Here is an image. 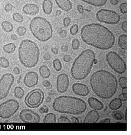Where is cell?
<instances>
[{"label": "cell", "mask_w": 131, "mask_h": 135, "mask_svg": "<svg viewBox=\"0 0 131 135\" xmlns=\"http://www.w3.org/2000/svg\"><path fill=\"white\" fill-rule=\"evenodd\" d=\"M53 68L57 71H60L62 69V64L61 61L58 59L56 58L53 61Z\"/></svg>", "instance_id": "f546056e"}, {"label": "cell", "mask_w": 131, "mask_h": 135, "mask_svg": "<svg viewBox=\"0 0 131 135\" xmlns=\"http://www.w3.org/2000/svg\"><path fill=\"white\" fill-rule=\"evenodd\" d=\"M122 106V101L119 98H115L111 101L108 106L111 110H116L119 109Z\"/></svg>", "instance_id": "44dd1931"}, {"label": "cell", "mask_w": 131, "mask_h": 135, "mask_svg": "<svg viewBox=\"0 0 131 135\" xmlns=\"http://www.w3.org/2000/svg\"><path fill=\"white\" fill-rule=\"evenodd\" d=\"M58 7L64 12H68L72 8V3L70 0H55Z\"/></svg>", "instance_id": "ac0fdd59"}, {"label": "cell", "mask_w": 131, "mask_h": 135, "mask_svg": "<svg viewBox=\"0 0 131 135\" xmlns=\"http://www.w3.org/2000/svg\"><path fill=\"white\" fill-rule=\"evenodd\" d=\"M71 18L68 17H66L65 18H64L63 19V25L65 27H67L69 26L70 23H71Z\"/></svg>", "instance_id": "60d3db41"}, {"label": "cell", "mask_w": 131, "mask_h": 135, "mask_svg": "<svg viewBox=\"0 0 131 135\" xmlns=\"http://www.w3.org/2000/svg\"><path fill=\"white\" fill-rule=\"evenodd\" d=\"M19 119L24 123H39L41 121L39 115L30 109H24L19 114Z\"/></svg>", "instance_id": "7c38bea8"}, {"label": "cell", "mask_w": 131, "mask_h": 135, "mask_svg": "<svg viewBox=\"0 0 131 135\" xmlns=\"http://www.w3.org/2000/svg\"><path fill=\"white\" fill-rule=\"evenodd\" d=\"M21 77H22V76H21L19 78V79H18V83L19 84V83H20V82L21 79Z\"/></svg>", "instance_id": "be15d7a7"}, {"label": "cell", "mask_w": 131, "mask_h": 135, "mask_svg": "<svg viewBox=\"0 0 131 135\" xmlns=\"http://www.w3.org/2000/svg\"><path fill=\"white\" fill-rule=\"evenodd\" d=\"M53 8V3L51 0H44L42 3V9L47 15L50 14Z\"/></svg>", "instance_id": "ffe728a7"}, {"label": "cell", "mask_w": 131, "mask_h": 135, "mask_svg": "<svg viewBox=\"0 0 131 135\" xmlns=\"http://www.w3.org/2000/svg\"><path fill=\"white\" fill-rule=\"evenodd\" d=\"M39 77L38 74L34 71H29L25 75L24 78V84L28 87H33L38 83Z\"/></svg>", "instance_id": "5bb4252c"}, {"label": "cell", "mask_w": 131, "mask_h": 135, "mask_svg": "<svg viewBox=\"0 0 131 135\" xmlns=\"http://www.w3.org/2000/svg\"><path fill=\"white\" fill-rule=\"evenodd\" d=\"M51 58V56L49 53H45L43 55V59L45 61H49Z\"/></svg>", "instance_id": "c3c4849f"}, {"label": "cell", "mask_w": 131, "mask_h": 135, "mask_svg": "<svg viewBox=\"0 0 131 135\" xmlns=\"http://www.w3.org/2000/svg\"><path fill=\"white\" fill-rule=\"evenodd\" d=\"M13 71V73L15 75H19L20 73V70L19 69V68L17 66L14 67Z\"/></svg>", "instance_id": "681fc988"}, {"label": "cell", "mask_w": 131, "mask_h": 135, "mask_svg": "<svg viewBox=\"0 0 131 135\" xmlns=\"http://www.w3.org/2000/svg\"><path fill=\"white\" fill-rule=\"evenodd\" d=\"M95 61V54L91 49L83 51L75 60L71 68V75L76 80H84L88 76Z\"/></svg>", "instance_id": "3957f363"}, {"label": "cell", "mask_w": 131, "mask_h": 135, "mask_svg": "<svg viewBox=\"0 0 131 135\" xmlns=\"http://www.w3.org/2000/svg\"><path fill=\"white\" fill-rule=\"evenodd\" d=\"M87 102L90 108L94 110H101L104 108V104L97 98L90 97Z\"/></svg>", "instance_id": "d6986e66"}, {"label": "cell", "mask_w": 131, "mask_h": 135, "mask_svg": "<svg viewBox=\"0 0 131 135\" xmlns=\"http://www.w3.org/2000/svg\"><path fill=\"white\" fill-rule=\"evenodd\" d=\"M96 18L99 22L108 24H116L120 20V17L118 13L105 9L99 10L96 14Z\"/></svg>", "instance_id": "30bf717a"}, {"label": "cell", "mask_w": 131, "mask_h": 135, "mask_svg": "<svg viewBox=\"0 0 131 135\" xmlns=\"http://www.w3.org/2000/svg\"><path fill=\"white\" fill-rule=\"evenodd\" d=\"M53 110L57 113L69 115H80L86 110V103L82 99L70 96H60L53 104Z\"/></svg>", "instance_id": "277c9868"}, {"label": "cell", "mask_w": 131, "mask_h": 135, "mask_svg": "<svg viewBox=\"0 0 131 135\" xmlns=\"http://www.w3.org/2000/svg\"><path fill=\"white\" fill-rule=\"evenodd\" d=\"M16 32L18 36L22 37L24 36L27 32V29L25 27L23 26H19L18 27L16 30Z\"/></svg>", "instance_id": "836d02e7"}, {"label": "cell", "mask_w": 131, "mask_h": 135, "mask_svg": "<svg viewBox=\"0 0 131 135\" xmlns=\"http://www.w3.org/2000/svg\"><path fill=\"white\" fill-rule=\"evenodd\" d=\"M118 44L121 49L126 50L127 49V35L121 34L118 37Z\"/></svg>", "instance_id": "cb8c5ba5"}, {"label": "cell", "mask_w": 131, "mask_h": 135, "mask_svg": "<svg viewBox=\"0 0 131 135\" xmlns=\"http://www.w3.org/2000/svg\"><path fill=\"white\" fill-rule=\"evenodd\" d=\"M14 94L15 98L17 99H22L24 97L25 92L23 88L20 86H16L14 90Z\"/></svg>", "instance_id": "83f0119b"}, {"label": "cell", "mask_w": 131, "mask_h": 135, "mask_svg": "<svg viewBox=\"0 0 131 135\" xmlns=\"http://www.w3.org/2000/svg\"><path fill=\"white\" fill-rule=\"evenodd\" d=\"M63 61L66 62H69L71 61V57L69 55H67L66 54L63 57Z\"/></svg>", "instance_id": "ee69618b"}, {"label": "cell", "mask_w": 131, "mask_h": 135, "mask_svg": "<svg viewBox=\"0 0 131 135\" xmlns=\"http://www.w3.org/2000/svg\"><path fill=\"white\" fill-rule=\"evenodd\" d=\"M125 50H123V49H121L119 50V53L121 55H122L121 56H124L126 55V52L125 51Z\"/></svg>", "instance_id": "680465c9"}, {"label": "cell", "mask_w": 131, "mask_h": 135, "mask_svg": "<svg viewBox=\"0 0 131 135\" xmlns=\"http://www.w3.org/2000/svg\"><path fill=\"white\" fill-rule=\"evenodd\" d=\"M13 6L10 3L7 4L4 7V10L7 12H10L13 10Z\"/></svg>", "instance_id": "7bdbcfd3"}, {"label": "cell", "mask_w": 131, "mask_h": 135, "mask_svg": "<svg viewBox=\"0 0 131 135\" xmlns=\"http://www.w3.org/2000/svg\"><path fill=\"white\" fill-rule=\"evenodd\" d=\"M87 4L96 7H101L106 4L107 0H81Z\"/></svg>", "instance_id": "7402d4cb"}, {"label": "cell", "mask_w": 131, "mask_h": 135, "mask_svg": "<svg viewBox=\"0 0 131 135\" xmlns=\"http://www.w3.org/2000/svg\"><path fill=\"white\" fill-rule=\"evenodd\" d=\"M1 27L4 32L7 33L11 32L13 30V24L8 21H4L2 22Z\"/></svg>", "instance_id": "d4e9b609"}, {"label": "cell", "mask_w": 131, "mask_h": 135, "mask_svg": "<svg viewBox=\"0 0 131 135\" xmlns=\"http://www.w3.org/2000/svg\"><path fill=\"white\" fill-rule=\"evenodd\" d=\"M112 116L116 120H121L124 118V115L120 111H114L112 113Z\"/></svg>", "instance_id": "1f68e13d"}, {"label": "cell", "mask_w": 131, "mask_h": 135, "mask_svg": "<svg viewBox=\"0 0 131 135\" xmlns=\"http://www.w3.org/2000/svg\"><path fill=\"white\" fill-rule=\"evenodd\" d=\"M69 86V79L68 76L66 73L59 74L57 78V89L61 93H65Z\"/></svg>", "instance_id": "4fadbf2b"}, {"label": "cell", "mask_w": 131, "mask_h": 135, "mask_svg": "<svg viewBox=\"0 0 131 135\" xmlns=\"http://www.w3.org/2000/svg\"><path fill=\"white\" fill-rule=\"evenodd\" d=\"M120 11L123 14H126L127 13V3H123L121 4L119 6Z\"/></svg>", "instance_id": "8d00e7d4"}, {"label": "cell", "mask_w": 131, "mask_h": 135, "mask_svg": "<svg viewBox=\"0 0 131 135\" xmlns=\"http://www.w3.org/2000/svg\"><path fill=\"white\" fill-rule=\"evenodd\" d=\"M72 90L74 94L80 96H86L90 91L88 86L82 83H75L72 86Z\"/></svg>", "instance_id": "9a60e30c"}, {"label": "cell", "mask_w": 131, "mask_h": 135, "mask_svg": "<svg viewBox=\"0 0 131 135\" xmlns=\"http://www.w3.org/2000/svg\"><path fill=\"white\" fill-rule=\"evenodd\" d=\"M118 98L121 101H126L127 100V93H123L119 94Z\"/></svg>", "instance_id": "b9f144b4"}, {"label": "cell", "mask_w": 131, "mask_h": 135, "mask_svg": "<svg viewBox=\"0 0 131 135\" xmlns=\"http://www.w3.org/2000/svg\"><path fill=\"white\" fill-rule=\"evenodd\" d=\"M58 122L59 123H70L71 120L65 116H61L58 119Z\"/></svg>", "instance_id": "74e56055"}, {"label": "cell", "mask_w": 131, "mask_h": 135, "mask_svg": "<svg viewBox=\"0 0 131 135\" xmlns=\"http://www.w3.org/2000/svg\"><path fill=\"white\" fill-rule=\"evenodd\" d=\"M61 49H62V50L63 52H67L68 50V47L67 45H62Z\"/></svg>", "instance_id": "db71d44e"}, {"label": "cell", "mask_w": 131, "mask_h": 135, "mask_svg": "<svg viewBox=\"0 0 131 135\" xmlns=\"http://www.w3.org/2000/svg\"><path fill=\"white\" fill-rule=\"evenodd\" d=\"M18 57L21 63L26 68L37 65L40 57V50L37 44L29 39L21 41L18 49Z\"/></svg>", "instance_id": "5b68a950"}, {"label": "cell", "mask_w": 131, "mask_h": 135, "mask_svg": "<svg viewBox=\"0 0 131 135\" xmlns=\"http://www.w3.org/2000/svg\"><path fill=\"white\" fill-rule=\"evenodd\" d=\"M59 35L60 36L62 37V38H65L67 36V32L65 30H62L60 32H59Z\"/></svg>", "instance_id": "7dc6e473"}, {"label": "cell", "mask_w": 131, "mask_h": 135, "mask_svg": "<svg viewBox=\"0 0 131 135\" xmlns=\"http://www.w3.org/2000/svg\"><path fill=\"white\" fill-rule=\"evenodd\" d=\"M110 3L112 5H116L118 4V0H110Z\"/></svg>", "instance_id": "9f6ffc18"}, {"label": "cell", "mask_w": 131, "mask_h": 135, "mask_svg": "<svg viewBox=\"0 0 131 135\" xmlns=\"http://www.w3.org/2000/svg\"><path fill=\"white\" fill-rule=\"evenodd\" d=\"M49 111V108L46 105H44L42 107L39 109V113L41 114H47Z\"/></svg>", "instance_id": "ab89813d"}, {"label": "cell", "mask_w": 131, "mask_h": 135, "mask_svg": "<svg viewBox=\"0 0 131 135\" xmlns=\"http://www.w3.org/2000/svg\"><path fill=\"white\" fill-rule=\"evenodd\" d=\"M11 38L13 39V40L16 41V40H17L18 39V36H17L16 34L13 33L11 35Z\"/></svg>", "instance_id": "f5cc1de1"}, {"label": "cell", "mask_w": 131, "mask_h": 135, "mask_svg": "<svg viewBox=\"0 0 131 135\" xmlns=\"http://www.w3.org/2000/svg\"><path fill=\"white\" fill-rule=\"evenodd\" d=\"M106 62L112 69L119 74L124 73L126 71V63L118 54L114 51L108 53L106 56Z\"/></svg>", "instance_id": "52a82bcc"}, {"label": "cell", "mask_w": 131, "mask_h": 135, "mask_svg": "<svg viewBox=\"0 0 131 135\" xmlns=\"http://www.w3.org/2000/svg\"><path fill=\"white\" fill-rule=\"evenodd\" d=\"M56 94V92L55 90H51L49 91V92H48V95L49 96H53V95Z\"/></svg>", "instance_id": "6f0895ef"}, {"label": "cell", "mask_w": 131, "mask_h": 135, "mask_svg": "<svg viewBox=\"0 0 131 135\" xmlns=\"http://www.w3.org/2000/svg\"><path fill=\"white\" fill-rule=\"evenodd\" d=\"M19 102L14 99H9L0 104V118L8 119L11 118L19 110Z\"/></svg>", "instance_id": "9c48e42d"}, {"label": "cell", "mask_w": 131, "mask_h": 135, "mask_svg": "<svg viewBox=\"0 0 131 135\" xmlns=\"http://www.w3.org/2000/svg\"><path fill=\"white\" fill-rule=\"evenodd\" d=\"M62 12L61 10H57V11L56 12V15L57 16H60V15H61V14H62Z\"/></svg>", "instance_id": "94428289"}, {"label": "cell", "mask_w": 131, "mask_h": 135, "mask_svg": "<svg viewBox=\"0 0 131 135\" xmlns=\"http://www.w3.org/2000/svg\"><path fill=\"white\" fill-rule=\"evenodd\" d=\"M9 66L10 63L8 59L4 57H0V67L4 68H7Z\"/></svg>", "instance_id": "f1b7e54d"}, {"label": "cell", "mask_w": 131, "mask_h": 135, "mask_svg": "<svg viewBox=\"0 0 131 135\" xmlns=\"http://www.w3.org/2000/svg\"><path fill=\"white\" fill-rule=\"evenodd\" d=\"M15 78L12 74L5 73L0 79V100L6 98L8 95Z\"/></svg>", "instance_id": "8fae6325"}, {"label": "cell", "mask_w": 131, "mask_h": 135, "mask_svg": "<svg viewBox=\"0 0 131 135\" xmlns=\"http://www.w3.org/2000/svg\"><path fill=\"white\" fill-rule=\"evenodd\" d=\"M78 31L79 27L77 24L72 25L70 29V32L72 36H75L76 34H77V33H78Z\"/></svg>", "instance_id": "e575fe53"}, {"label": "cell", "mask_w": 131, "mask_h": 135, "mask_svg": "<svg viewBox=\"0 0 131 135\" xmlns=\"http://www.w3.org/2000/svg\"><path fill=\"white\" fill-rule=\"evenodd\" d=\"M77 10L78 12H79L81 14L84 13V7L81 5V4H79L77 6Z\"/></svg>", "instance_id": "f6af8a7d"}, {"label": "cell", "mask_w": 131, "mask_h": 135, "mask_svg": "<svg viewBox=\"0 0 131 135\" xmlns=\"http://www.w3.org/2000/svg\"><path fill=\"white\" fill-rule=\"evenodd\" d=\"M71 122L73 123L80 122L79 119H78L77 118L75 117V116H72V117L71 118Z\"/></svg>", "instance_id": "816d5d0a"}, {"label": "cell", "mask_w": 131, "mask_h": 135, "mask_svg": "<svg viewBox=\"0 0 131 135\" xmlns=\"http://www.w3.org/2000/svg\"><path fill=\"white\" fill-rule=\"evenodd\" d=\"M13 19L17 23H22L24 21V17L18 12H15L13 14Z\"/></svg>", "instance_id": "4dcf8cb0"}, {"label": "cell", "mask_w": 131, "mask_h": 135, "mask_svg": "<svg viewBox=\"0 0 131 135\" xmlns=\"http://www.w3.org/2000/svg\"><path fill=\"white\" fill-rule=\"evenodd\" d=\"M99 123H110L111 122V119H103L102 120L100 121Z\"/></svg>", "instance_id": "11a10c76"}, {"label": "cell", "mask_w": 131, "mask_h": 135, "mask_svg": "<svg viewBox=\"0 0 131 135\" xmlns=\"http://www.w3.org/2000/svg\"><path fill=\"white\" fill-rule=\"evenodd\" d=\"M0 121H1V119H0Z\"/></svg>", "instance_id": "03108f58"}, {"label": "cell", "mask_w": 131, "mask_h": 135, "mask_svg": "<svg viewBox=\"0 0 131 135\" xmlns=\"http://www.w3.org/2000/svg\"><path fill=\"white\" fill-rule=\"evenodd\" d=\"M39 72L41 77L43 79H47L51 75V71L49 68L45 65L41 66L40 67L39 69Z\"/></svg>", "instance_id": "603a6c76"}, {"label": "cell", "mask_w": 131, "mask_h": 135, "mask_svg": "<svg viewBox=\"0 0 131 135\" xmlns=\"http://www.w3.org/2000/svg\"><path fill=\"white\" fill-rule=\"evenodd\" d=\"M91 88L95 94L102 99L112 98L118 89V82L113 74L106 70H99L90 79Z\"/></svg>", "instance_id": "7a4b0ae2"}, {"label": "cell", "mask_w": 131, "mask_h": 135, "mask_svg": "<svg viewBox=\"0 0 131 135\" xmlns=\"http://www.w3.org/2000/svg\"><path fill=\"white\" fill-rule=\"evenodd\" d=\"M126 89H122V92L123 93H126Z\"/></svg>", "instance_id": "6125c7cd"}, {"label": "cell", "mask_w": 131, "mask_h": 135, "mask_svg": "<svg viewBox=\"0 0 131 135\" xmlns=\"http://www.w3.org/2000/svg\"><path fill=\"white\" fill-rule=\"evenodd\" d=\"M80 45V42L77 38H75L72 42V47L74 50L79 49Z\"/></svg>", "instance_id": "d590c367"}, {"label": "cell", "mask_w": 131, "mask_h": 135, "mask_svg": "<svg viewBox=\"0 0 131 135\" xmlns=\"http://www.w3.org/2000/svg\"><path fill=\"white\" fill-rule=\"evenodd\" d=\"M100 118V114L97 110H91L86 115L84 119V123H96Z\"/></svg>", "instance_id": "2e32d148"}, {"label": "cell", "mask_w": 131, "mask_h": 135, "mask_svg": "<svg viewBox=\"0 0 131 135\" xmlns=\"http://www.w3.org/2000/svg\"><path fill=\"white\" fill-rule=\"evenodd\" d=\"M57 121V117L55 114L52 113H47L45 115L43 120L44 123H55Z\"/></svg>", "instance_id": "484cf974"}, {"label": "cell", "mask_w": 131, "mask_h": 135, "mask_svg": "<svg viewBox=\"0 0 131 135\" xmlns=\"http://www.w3.org/2000/svg\"><path fill=\"white\" fill-rule=\"evenodd\" d=\"M44 93L40 89H35L29 91L25 97V105L30 108H37L44 101Z\"/></svg>", "instance_id": "ba28073f"}, {"label": "cell", "mask_w": 131, "mask_h": 135, "mask_svg": "<svg viewBox=\"0 0 131 135\" xmlns=\"http://www.w3.org/2000/svg\"><path fill=\"white\" fill-rule=\"evenodd\" d=\"M42 85L44 87L47 88L49 90L51 89L52 87V85L51 83V82L47 80H44L43 82H42Z\"/></svg>", "instance_id": "f35d334b"}, {"label": "cell", "mask_w": 131, "mask_h": 135, "mask_svg": "<svg viewBox=\"0 0 131 135\" xmlns=\"http://www.w3.org/2000/svg\"><path fill=\"white\" fill-rule=\"evenodd\" d=\"M29 29L33 36L41 42L47 41L53 36L52 25L43 17L37 16L33 18L29 24Z\"/></svg>", "instance_id": "8992f818"}, {"label": "cell", "mask_w": 131, "mask_h": 135, "mask_svg": "<svg viewBox=\"0 0 131 135\" xmlns=\"http://www.w3.org/2000/svg\"><path fill=\"white\" fill-rule=\"evenodd\" d=\"M81 37L86 44L100 50H108L115 45L114 34L105 26L98 23L85 25L81 30Z\"/></svg>", "instance_id": "6da1fadb"}, {"label": "cell", "mask_w": 131, "mask_h": 135, "mask_svg": "<svg viewBox=\"0 0 131 135\" xmlns=\"http://www.w3.org/2000/svg\"><path fill=\"white\" fill-rule=\"evenodd\" d=\"M125 114H126V115H125V121H127V119H126V111L125 112Z\"/></svg>", "instance_id": "e7e4bbea"}, {"label": "cell", "mask_w": 131, "mask_h": 135, "mask_svg": "<svg viewBox=\"0 0 131 135\" xmlns=\"http://www.w3.org/2000/svg\"><path fill=\"white\" fill-rule=\"evenodd\" d=\"M121 28L123 31L126 33L127 32V21L126 20L124 21L123 22L122 25H121Z\"/></svg>", "instance_id": "bcb514c9"}, {"label": "cell", "mask_w": 131, "mask_h": 135, "mask_svg": "<svg viewBox=\"0 0 131 135\" xmlns=\"http://www.w3.org/2000/svg\"><path fill=\"white\" fill-rule=\"evenodd\" d=\"M3 49L4 52L6 53H13L16 49V46L13 43H9L4 45Z\"/></svg>", "instance_id": "4316f807"}, {"label": "cell", "mask_w": 131, "mask_h": 135, "mask_svg": "<svg viewBox=\"0 0 131 135\" xmlns=\"http://www.w3.org/2000/svg\"><path fill=\"white\" fill-rule=\"evenodd\" d=\"M51 52L55 55H57L58 53V50L56 47H52L51 48Z\"/></svg>", "instance_id": "f907efd6"}, {"label": "cell", "mask_w": 131, "mask_h": 135, "mask_svg": "<svg viewBox=\"0 0 131 135\" xmlns=\"http://www.w3.org/2000/svg\"><path fill=\"white\" fill-rule=\"evenodd\" d=\"M51 100H52V98L51 97H50V96H48V97H47V98H46V102L47 103H50L51 101Z\"/></svg>", "instance_id": "91938a15"}, {"label": "cell", "mask_w": 131, "mask_h": 135, "mask_svg": "<svg viewBox=\"0 0 131 135\" xmlns=\"http://www.w3.org/2000/svg\"><path fill=\"white\" fill-rule=\"evenodd\" d=\"M39 8L37 4H28L25 5L22 11L27 15H35L39 12Z\"/></svg>", "instance_id": "e0dca14e"}, {"label": "cell", "mask_w": 131, "mask_h": 135, "mask_svg": "<svg viewBox=\"0 0 131 135\" xmlns=\"http://www.w3.org/2000/svg\"><path fill=\"white\" fill-rule=\"evenodd\" d=\"M118 83L119 86L121 89L127 88V79L126 77L122 76L118 79Z\"/></svg>", "instance_id": "d6a6232c"}]
</instances>
